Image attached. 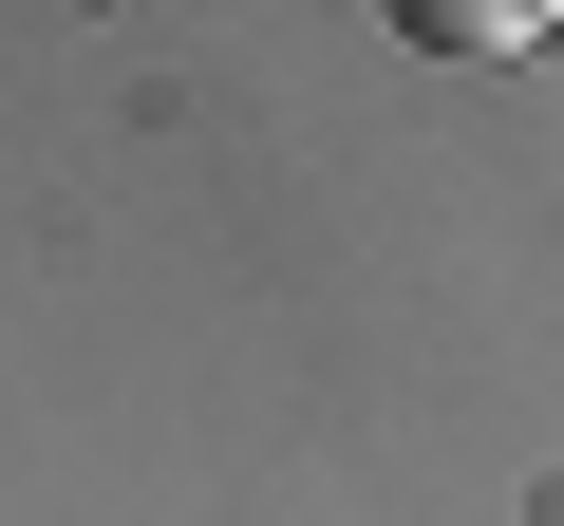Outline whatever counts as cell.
<instances>
[{
	"label": "cell",
	"mask_w": 564,
	"mask_h": 526,
	"mask_svg": "<svg viewBox=\"0 0 564 526\" xmlns=\"http://www.w3.org/2000/svg\"><path fill=\"white\" fill-rule=\"evenodd\" d=\"M377 20H395L414 57H545L564 0H377Z\"/></svg>",
	"instance_id": "obj_1"
}]
</instances>
